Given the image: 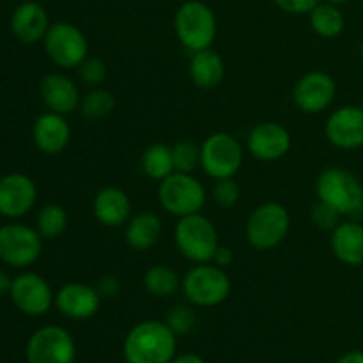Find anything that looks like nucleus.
Wrapping results in <instances>:
<instances>
[{
	"mask_svg": "<svg viewBox=\"0 0 363 363\" xmlns=\"http://www.w3.org/2000/svg\"><path fill=\"white\" fill-rule=\"evenodd\" d=\"M177 335L165 321L147 319L128 332L123 344L126 363H170L176 357Z\"/></svg>",
	"mask_w": 363,
	"mask_h": 363,
	"instance_id": "f257e3e1",
	"label": "nucleus"
},
{
	"mask_svg": "<svg viewBox=\"0 0 363 363\" xmlns=\"http://www.w3.org/2000/svg\"><path fill=\"white\" fill-rule=\"evenodd\" d=\"M315 194L342 216L363 215V186L350 170L340 167L323 170L315 181Z\"/></svg>",
	"mask_w": 363,
	"mask_h": 363,
	"instance_id": "f03ea898",
	"label": "nucleus"
},
{
	"mask_svg": "<svg viewBox=\"0 0 363 363\" xmlns=\"http://www.w3.org/2000/svg\"><path fill=\"white\" fill-rule=\"evenodd\" d=\"M174 241L177 250L195 264L211 262L216 248L220 247L216 227L201 213L181 216L174 229Z\"/></svg>",
	"mask_w": 363,
	"mask_h": 363,
	"instance_id": "7ed1b4c3",
	"label": "nucleus"
},
{
	"mask_svg": "<svg viewBox=\"0 0 363 363\" xmlns=\"http://www.w3.org/2000/svg\"><path fill=\"white\" fill-rule=\"evenodd\" d=\"M174 28L181 45L195 53L211 48L216 38V18L211 7L199 0H188L177 9Z\"/></svg>",
	"mask_w": 363,
	"mask_h": 363,
	"instance_id": "20e7f679",
	"label": "nucleus"
},
{
	"mask_svg": "<svg viewBox=\"0 0 363 363\" xmlns=\"http://www.w3.org/2000/svg\"><path fill=\"white\" fill-rule=\"evenodd\" d=\"M183 293L195 307H216L230 294V279L225 269L213 262L197 264L184 275Z\"/></svg>",
	"mask_w": 363,
	"mask_h": 363,
	"instance_id": "39448f33",
	"label": "nucleus"
},
{
	"mask_svg": "<svg viewBox=\"0 0 363 363\" xmlns=\"http://www.w3.org/2000/svg\"><path fill=\"white\" fill-rule=\"evenodd\" d=\"M158 201L167 213L174 216H188L201 213L206 204V188L191 174L172 172L160 181Z\"/></svg>",
	"mask_w": 363,
	"mask_h": 363,
	"instance_id": "423d86ee",
	"label": "nucleus"
},
{
	"mask_svg": "<svg viewBox=\"0 0 363 363\" xmlns=\"http://www.w3.org/2000/svg\"><path fill=\"white\" fill-rule=\"evenodd\" d=\"M291 227L289 211L279 202H264L247 222V241L257 250H272L286 240Z\"/></svg>",
	"mask_w": 363,
	"mask_h": 363,
	"instance_id": "0eeeda50",
	"label": "nucleus"
},
{
	"mask_svg": "<svg viewBox=\"0 0 363 363\" xmlns=\"http://www.w3.org/2000/svg\"><path fill=\"white\" fill-rule=\"evenodd\" d=\"M43 41L50 60L62 69L78 67L89 57L87 38L69 21H57L50 25Z\"/></svg>",
	"mask_w": 363,
	"mask_h": 363,
	"instance_id": "6e6552de",
	"label": "nucleus"
},
{
	"mask_svg": "<svg viewBox=\"0 0 363 363\" xmlns=\"http://www.w3.org/2000/svg\"><path fill=\"white\" fill-rule=\"evenodd\" d=\"M43 252V236L23 223L0 227V261L11 268L23 269L34 264Z\"/></svg>",
	"mask_w": 363,
	"mask_h": 363,
	"instance_id": "1a4fd4ad",
	"label": "nucleus"
},
{
	"mask_svg": "<svg viewBox=\"0 0 363 363\" xmlns=\"http://www.w3.org/2000/svg\"><path fill=\"white\" fill-rule=\"evenodd\" d=\"M243 163V147L229 133H213L201 145V167L213 179L234 177Z\"/></svg>",
	"mask_w": 363,
	"mask_h": 363,
	"instance_id": "9d476101",
	"label": "nucleus"
},
{
	"mask_svg": "<svg viewBox=\"0 0 363 363\" xmlns=\"http://www.w3.org/2000/svg\"><path fill=\"white\" fill-rule=\"evenodd\" d=\"M25 357L27 363H74L77 344L62 326L48 325L32 333Z\"/></svg>",
	"mask_w": 363,
	"mask_h": 363,
	"instance_id": "9b49d317",
	"label": "nucleus"
},
{
	"mask_svg": "<svg viewBox=\"0 0 363 363\" xmlns=\"http://www.w3.org/2000/svg\"><path fill=\"white\" fill-rule=\"evenodd\" d=\"M9 296L14 307L21 314L30 315V318L45 315L55 303V294L45 277L32 272H25L14 277Z\"/></svg>",
	"mask_w": 363,
	"mask_h": 363,
	"instance_id": "f8f14e48",
	"label": "nucleus"
},
{
	"mask_svg": "<svg viewBox=\"0 0 363 363\" xmlns=\"http://www.w3.org/2000/svg\"><path fill=\"white\" fill-rule=\"evenodd\" d=\"M337 94V84L325 71H312L294 85V105L305 113H321L328 108Z\"/></svg>",
	"mask_w": 363,
	"mask_h": 363,
	"instance_id": "ddd939ff",
	"label": "nucleus"
},
{
	"mask_svg": "<svg viewBox=\"0 0 363 363\" xmlns=\"http://www.w3.org/2000/svg\"><path fill=\"white\" fill-rule=\"evenodd\" d=\"M38 201L35 183L25 174H7L0 177V215L6 218H21Z\"/></svg>",
	"mask_w": 363,
	"mask_h": 363,
	"instance_id": "4468645a",
	"label": "nucleus"
},
{
	"mask_svg": "<svg viewBox=\"0 0 363 363\" xmlns=\"http://www.w3.org/2000/svg\"><path fill=\"white\" fill-rule=\"evenodd\" d=\"M330 144L339 149L363 147V108L346 105L330 113L325 124Z\"/></svg>",
	"mask_w": 363,
	"mask_h": 363,
	"instance_id": "2eb2a0df",
	"label": "nucleus"
},
{
	"mask_svg": "<svg viewBox=\"0 0 363 363\" xmlns=\"http://www.w3.org/2000/svg\"><path fill=\"white\" fill-rule=\"evenodd\" d=\"M101 296L94 286L82 282H69L60 287L55 294V307L64 318L84 321L99 311Z\"/></svg>",
	"mask_w": 363,
	"mask_h": 363,
	"instance_id": "dca6fc26",
	"label": "nucleus"
},
{
	"mask_svg": "<svg viewBox=\"0 0 363 363\" xmlns=\"http://www.w3.org/2000/svg\"><path fill=\"white\" fill-rule=\"evenodd\" d=\"M248 151L261 162H275L291 149V135L282 124L261 123L248 133Z\"/></svg>",
	"mask_w": 363,
	"mask_h": 363,
	"instance_id": "f3484780",
	"label": "nucleus"
},
{
	"mask_svg": "<svg viewBox=\"0 0 363 363\" xmlns=\"http://www.w3.org/2000/svg\"><path fill=\"white\" fill-rule=\"evenodd\" d=\"M39 94L50 112L67 116L80 108V91L74 82L62 73L46 74L39 85Z\"/></svg>",
	"mask_w": 363,
	"mask_h": 363,
	"instance_id": "a211bd4d",
	"label": "nucleus"
},
{
	"mask_svg": "<svg viewBox=\"0 0 363 363\" xmlns=\"http://www.w3.org/2000/svg\"><path fill=\"white\" fill-rule=\"evenodd\" d=\"M34 144L43 155H59L67 147L71 138V128L67 124L66 116L55 112H46L35 119L32 130Z\"/></svg>",
	"mask_w": 363,
	"mask_h": 363,
	"instance_id": "6ab92c4d",
	"label": "nucleus"
},
{
	"mask_svg": "<svg viewBox=\"0 0 363 363\" xmlns=\"http://www.w3.org/2000/svg\"><path fill=\"white\" fill-rule=\"evenodd\" d=\"M50 28L48 14L45 7L39 2L28 0V2L20 4L13 11L11 16V30L18 41L25 45H34V43L45 39L46 32Z\"/></svg>",
	"mask_w": 363,
	"mask_h": 363,
	"instance_id": "aec40b11",
	"label": "nucleus"
},
{
	"mask_svg": "<svg viewBox=\"0 0 363 363\" xmlns=\"http://www.w3.org/2000/svg\"><path fill=\"white\" fill-rule=\"evenodd\" d=\"M92 215L101 225L121 227L128 223L131 215V201L121 188L106 186L96 194L92 201Z\"/></svg>",
	"mask_w": 363,
	"mask_h": 363,
	"instance_id": "412c9836",
	"label": "nucleus"
},
{
	"mask_svg": "<svg viewBox=\"0 0 363 363\" xmlns=\"http://www.w3.org/2000/svg\"><path fill=\"white\" fill-rule=\"evenodd\" d=\"M332 252L340 262L347 266L363 264V225L350 220L340 222L332 230Z\"/></svg>",
	"mask_w": 363,
	"mask_h": 363,
	"instance_id": "4be33fe9",
	"label": "nucleus"
},
{
	"mask_svg": "<svg viewBox=\"0 0 363 363\" xmlns=\"http://www.w3.org/2000/svg\"><path fill=\"white\" fill-rule=\"evenodd\" d=\"M225 77V62L215 50L206 48L191 53L190 78L197 87L215 89L222 84Z\"/></svg>",
	"mask_w": 363,
	"mask_h": 363,
	"instance_id": "5701e85b",
	"label": "nucleus"
},
{
	"mask_svg": "<svg viewBox=\"0 0 363 363\" xmlns=\"http://www.w3.org/2000/svg\"><path fill=\"white\" fill-rule=\"evenodd\" d=\"M162 233L163 225L160 216L151 211H142L131 220H128L124 238H126L128 247L138 252H145L158 243Z\"/></svg>",
	"mask_w": 363,
	"mask_h": 363,
	"instance_id": "b1692460",
	"label": "nucleus"
},
{
	"mask_svg": "<svg viewBox=\"0 0 363 363\" xmlns=\"http://www.w3.org/2000/svg\"><path fill=\"white\" fill-rule=\"evenodd\" d=\"M142 172L149 177V179L155 181H163L165 177H169L170 174L176 172V167H174V158H172V147H169L167 144H151L144 151L140 160Z\"/></svg>",
	"mask_w": 363,
	"mask_h": 363,
	"instance_id": "393cba45",
	"label": "nucleus"
},
{
	"mask_svg": "<svg viewBox=\"0 0 363 363\" xmlns=\"http://www.w3.org/2000/svg\"><path fill=\"white\" fill-rule=\"evenodd\" d=\"M311 27L318 35L325 39H333L342 34L344 30V14L340 13L339 7L332 2L318 4L311 11Z\"/></svg>",
	"mask_w": 363,
	"mask_h": 363,
	"instance_id": "a878e982",
	"label": "nucleus"
},
{
	"mask_svg": "<svg viewBox=\"0 0 363 363\" xmlns=\"http://www.w3.org/2000/svg\"><path fill=\"white\" fill-rule=\"evenodd\" d=\"M183 286V280L176 273V269L169 268L165 264L152 266L144 275V287L149 294L156 298H167L177 293V289Z\"/></svg>",
	"mask_w": 363,
	"mask_h": 363,
	"instance_id": "bb28decb",
	"label": "nucleus"
},
{
	"mask_svg": "<svg viewBox=\"0 0 363 363\" xmlns=\"http://www.w3.org/2000/svg\"><path fill=\"white\" fill-rule=\"evenodd\" d=\"M67 223H69V216L62 206L46 204L45 208L39 209L35 229L45 240H55L60 234H64V230L67 229Z\"/></svg>",
	"mask_w": 363,
	"mask_h": 363,
	"instance_id": "cd10ccee",
	"label": "nucleus"
},
{
	"mask_svg": "<svg viewBox=\"0 0 363 363\" xmlns=\"http://www.w3.org/2000/svg\"><path fill=\"white\" fill-rule=\"evenodd\" d=\"M116 108V98L110 91L101 87H96L89 91L80 101V113L89 121H99L103 117L110 116Z\"/></svg>",
	"mask_w": 363,
	"mask_h": 363,
	"instance_id": "c85d7f7f",
	"label": "nucleus"
},
{
	"mask_svg": "<svg viewBox=\"0 0 363 363\" xmlns=\"http://www.w3.org/2000/svg\"><path fill=\"white\" fill-rule=\"evenodd\" d=\"M172 158L176 172L191 174L201 165V145L194 140H179L172 145Z\"/></svg>",
	"mask_w": 363,
	"mask_h": 363,
	"instance_id": "c756f323",
	"label": "nucleus"
},
{
	"mask_svg": "<svg viewBox=\"0 0 363 363\" xmlns=\"http://www.w3.org/2000/svg\"><path fill=\"white\" fill-rule=\"evenodd\" d=\"M163 321L167 323V326H169L177 337L186 335V333H190L191 330L195 328V325H197V314H195L190 307H186V305H174V307L165 314V319H163Z\"/></svg>",
	"mask_w": 363,
	"mask_h": 363,
	"instance_id": "7c9ffc66",
	"label": "nucleus"
},
{
	"mask_svg": "<svg viewBox=\"0 0 363 363\" xmlns=\"http://www.w3.org/2000/svg\"><path fill=\"white\" fill-rule=\"evenodd\" d=\"M213 201L222 209H230L240 201V184L234 181V177L225 179H216L213 186Z\"/></svg>",
	"mask_w": 363,
	"mask_h": 363,
	"instance_id": "2f4dec72",
	"label": "nucleus"
},
{
	"mask_svg": "<svg viewBox=\"0 0 363 363\" xmlns=\"http://www.w3.org/2000/svg\"><path fill=\"white\" fill-rule=\"evenodd\" d=\"M77 69L82 80L89 85H94V87L101 85L106 80V74H108L106 64L98 57H87Z\"/></svg>",
	"mask_w": 363,
	"mask_h": 363,
	"instance_id": "473e14b6",
	"label": "nucleus"
},
{
	"mask_svg": "<svg viewBox=\"0 0 363 363\" xmlns=\"http://www.w3.org/2000/svg\"><path fill=\"white\" fill-rule=\"evenodd\" d=\"M340 213L337 209H333L332 206L325 204V202L319 201L315 204L314 211H312V220H314L315 225L323 230H333L340 223Z\"/></svg>",
	"mask_w": 363,
	"mask_h": 363,
	"instance_id": "72a5a7b5",
	"label": "nucleus"
},
{
	"mask_svg": "<svg viewBox=\"0 0 363 363\" xmlns=\"http://www.w3.org/2000/svg\"><path fill=\"white\" fill-rule=\"evenodd\" d=\"M277 6L289 14H307L314 9L321 0H275Z\"/></svg>",
	"mask_w": 363,
	"mask_h": 363,
	"instance_id": "f704fd0d",
	"label": "nucleus"
},
{
	"mask_svg": "<svg viewBox=\"0 0 363 363\" xmlns=\"http://www.w3.org/2000/svg\"><path fill=\"white\" fill-rule=\"evenodd\" d=\"M96 291H98V294L101 298H106V300H110V298H117L121 293V280L117 279L116 275H103L101 279H98V282H96Z\"/></svg>",
	"mask_w": 363,
	"mask_h": 363,
	"instance_id": "c9c22d12",
	"label": "nucleus"
},
{
	"mask_svg": "<svg viewBox=\"0 0 363 363\" xmlns=\"http://www.w3.org/2000/svg\"><path fill=\"white\" fill-rule=\"evenodd\" d=\"M233 261H234V252L230 250L229 247H222V245H220V247L216 248L215 255H213L211 262L213 264H216V266H220V268L225 269L227 266L233 264Z\"/></svg>",
	"mask_w": 363,
	"mask_h": 363,
	"instance_id": "e433bc0d",
	"label": "nucleus"
},
{
	"mask_svg": "<svg viewBox=\"0 0 363 363\" xmlns=\"http://www.w3.org/2000/svg\"><path fill=\"white\" fill-rule=\"evenodd\" d=\"M170 363H206L204 358L199 357V354L195 353H183V354H177V357H174Z\"/></svg>",
	"mask_w": 363,
	"mask_h": 363,
	"instance_id": "4c0bfd02",
	"label": "nucleus"
},
{
	"mask_svg": "<svg viewBox=\"0 0 363 363\" xmlns=\"http://www.w3.org/2000/svg\"><path fill=\"white\" fill-rule=\"evenodd\" d=\"M335 363H363V351H350L342 354Z\"/></svg>",
	"mask_w": 363,
	"mask_h": 363,
	"instance_id": "58836bf2",
	"label": "nucleus"
},
{
	"mask_svg": "<svg viewBox=\"0 0 363 363\" xmlns=\"http://www.w3.org/2000/svg\"><path fill=\"white\" fill-rule=\"evenodd\" d=\"M11 284H13V279H11V277L7 275L4 269H0V298L6 296V294H9Z\"/></svg>",
	"mask_w": 363,
	"mask_h": 363,
	"instance_id": "ea45409f",
	"label": "nucleus"
},
{
	"mask_svg": "<svg viewBox=\"0 0 363 363\" xmlns=\"http://www.w3.org/2000/svg\"><path fill=\"white\" fill-rule=\"evenodd\" d=\"M328 2H332V4H335V6H339V4H346V2H350V0H328Z\"/></svg>",
	"mask_w": 363,
	"mask_h": 363,
	"instance_id": "a19ab883",
	"label": "nucleus"
},
{
	"mask_svg": "<svg viewBox=\"0 0 363 363\" xmlns=\"http://www.w3.org/2000/svg\"><path fill=\"white\" fill-rule=\"evenodd\" d=\"M360 55H362V62H363V41H362V46H360Z\"/></svg>",
	"mask_w": 363,
	"mask_h": 363,
	"instance_id": "79ce46f5",
	"label": "nucleus"
},
{
	"mask_svg": "<svg viewBox=\"0 0 363 363\" xmlns=\"http://www.w3.org/2000/svg\"><path fill=\"white\" fill-rule=\"evenodd\" d=\"M360 106H362V108H363V98H362V105H360Z\"/></svg>",
	"mask_w": 363,
	"mask_h": 363,
	"instance_id": "37998d69",
	"label": "nucleus"
},
{
	"mask_svg": "<svg viewBox=\"0 0 363 363\" xmlns=\"http://www.w3.org/2000/svg\"><path fill=\"white\" fill-rule=\"evenodd\" d=\"M362 186H363V183H362Z\"/></svg>",
	"mask_w": 363,
	"mask_h": 363,
	"instance_id": "c03bdc74",
	"label": "nucleus"
}]
</instances>
